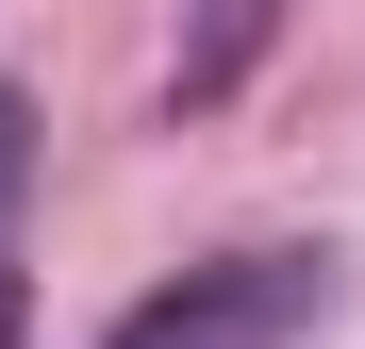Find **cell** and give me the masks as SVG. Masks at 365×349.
Returning <instances> with one entry per match:
<instances>
[{"label":"cell","instance_id":"obj_1","mask_svg":"<svg viewBox=\"0 0 365 349\" xmlns=\"http://www.w3.org/2000/svg\"><path fill=\"white\" fill-rule=\"evenodd\" d=\"M332 300V266L316 250H232V266H182L166 300H133L100 349H299Z\"/></svg>","mask_w":365,"mask_h":349},{"label":"cell","instance_id":"obj_2","mask_svg":"<svg viewBox=\"0 0 365 349\" xmlns=\"http://www.w3.org/2000/svg\"><path fill=\"white\" fill-rule=\"evenodd\" d=\"M266 34H282V0H200V17H182V100H232Z\"/></svg>","mask_w":365,"mask_h":349},{"label":"cell","instance_id":"obj_3","mask_svg":"<svg viewBox=\"0 0 365 349\" xmlns=\"http://www.w3.org/2000/svg\"><path fill=\"white\" fill-rule=\"evenodd\" d=\"M17 166H34V100L0 84V200H17Z\"/></svg>","mask_w":365,"mask_h":349},{"label":"cell","instance_id":"obj_4","mask_svg":"<svg viewBox=\"0 0 365 349\" xmlns=\"http://www.w3.org/2000/svg\"><path fill=\"white\" fill-rule=\"evenodd\" d=\"M0 349H17V266H0Z\"/></svg>","mask_w":365,"mask_h":349}]
</instances>
